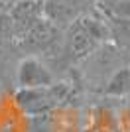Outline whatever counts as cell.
Segmentation results:
<instances>
[{"mask_svg":"<svg viewBox=\"0 0 130 132\" xmlns=\"http://www.w3.org/2000/svg\"><path fill=\"white\" fill-rule=\"evenodd\" d=\"M108 42H112L110 24H108V18L97 8L95 12L85 14L67 30H63L61 53L53 63L63 67L79 65L81 61H85L91 53H95L101 45Z\"/></svg>","mask_w":130,"mask_h":132,"instance_id":"6da1fadb","label":"cell"},{"mask_svg":"<svg viewBox=\"0 0 130 132\" xmlns=\"http://www.w3.org/2000/svg\"><path fill=\"white\" fill-rule=\"evenodd\" d=\"M75 95V89L71 83L55 81L49 87H38V89H16L14 101L30 116H43L51 112L55 106H61L63 103L71 101Z\"/></svg>","mask_w":130,"mask_h":132,"instance_id":"7a4b0ae2","label":"cell"},{"mask_svg":"<svg viewBox=\"0 0 130 132\" xmlns=\"http://www.w3.org/2000/svg\"><path fill=\"white\" fill-rule=\"evenodd\" d=\"M61 45H63V30H59L45 16L39 18L18 42V47L22 53L42 57L47 63L59 57Z\"/></svg>","mask_w":130,"mask_h":132,"instance_id":"3957f363","label":"cell"},{"mask_svg":"<svg viewBox=\"0 0 130 132\" xmlns=\"http://www.w3.org/2000/svg\"><path fill=\"white\" fill-rule=\"evenodd\" d=\"M79 65H83V81L95 87V91H101L104 83L110 79V75L122 65H126V51L114 42H108L101 45L95 53H91L85 61H81Z\"/></svg>","mask_w":130,"mask_h":132,"instance_id":"277c9868","label":"cell"},{"mask_svg":"<svg viewBox=\"0 0 130 132\" xmlns=\"http://www.w3.org/2000/svg\"><path fill=\"white\" fill-rule=\"evenodd\" d=\"M42 4L43 16L59 30H67L79 18L97 10V4L93 0H43Z\"/></svg>","mask_w":130,"mask_h":132,"instance_id":"5b68a950","label":"cell"},{"mask_svg":"<svg viewBox=\"0 0 130 132\" xmlns=\"http://www.w3.org/2000/svg\"><path fill=\"white\" fill-rule=\"evenodd\" d=\"M57 81L49 63L36 55H24L16 67V89L49 87Z\"/></svg>","mask_w":130,"mask_h":132,"instance_id":"8992f818","label":"cell"},{"mask_svg":"<svg viewBox=\"0 0 130 132\" xmlns=\"http://www.w3.org/2000/svg\"><path fill=\"white\" fill-rule=\"evenodd\" d=\"M14 28H16V44L20 38L38 22L39 18H43V4L39 0H20L10 12Z\"/></svg>","mask_w":130,"mask_h":132,"instance_id":"52a82bcc","label":"cell"},{"mask_svg":"<svg viewBox=\"0 0 130 132\" xmlns=\"http://www.w3.org/2000/svg\"><path fill=\"white\" fill-rule=\"evenodd\" d=\"M16 53H22L18 44H4L0 42V85L4 89L16 87V67L20 63Z\"/></svg>","mask_w":130,"mask_h":132,"instance_id":"ba28073f","label":"cell"},{"mask_svg":"<svg viewBox=\"0 0 130 132\" xmlns=\"http://www.w3.org/2000/svg\"><path fill=\"white\" fill-rule=\"evenodd\" d=\"M99 93L112 99H130V67L122 65L116 69Z\"/></svg>","mask_w":130,"mask_h":132,"instance_id":"9c48e42d","label":"cell"},{"mask_svg":"<svg viewBox=\"0 0 130 132\" xmlns=\"http://www.w3.org/2000/svg\"><path fill=\"white\" fill-rule=\"evenodd\" d=\"M108 24L112 32V42L124 51H130V18H108Z\"/></svg>","mask_w":130,"mask_h":132,"instance_id":"30bf717a","label":"cell"},{"mask_svg":"<svg viewBox=\"0 0 130 132\" xmlns=\"http://www.w3.org/2000/svg\"><path fill=\"white\" fill-rule=\"evenodd\" d=\"M0 42L16 44V28L10 14H0Z\"/></svg>","mask_w":130,"mask_h":132,"instance_id":"8fae6325","label":"cell"},{"mask_svg":"<svg viewBox=\"0 0 130 132\" xmlns=\"http://www.w3.org/2000/svg\"><path fill=\"white\" fill-rule=\"evenodd\" d=\"M95 4H97V8L101 12H108L110 8H114L116 4H120V2H124V0H93Z\"/></svg>","mask_w":130,"mask_h":132,"instance_id":"7c38bea8","label":"cell"},{"mask_svg":"<svg viewBox=\"0 0 130 132\" xmlns=\"http://www.w3.org/2000/svg\"><path fill=\"white\" fill-rule=\"evenodd\" d=\"M20 0H0V14H10L12 8L18 4Z\"/></svg>","mask_w":130,"mask_h":132,"instance_id":"4fadbf2b","label":"cell"},{"mask_svg":"<svg viewBox=\"0 0 130 132\" xmlns=\"http://www.w3.org/2000/svg\"><path fill=\"white\" fill-rule=\"evenodd\" d=\"M126 65L130 67V51H126Z\"/></svg>","mask_w":130,"mask_h":132,"instance_id":"5bb4252c","label":"cell"},{"mask_svg":"<svg viewBox=\"0 0 130 132\" xmlns=\"http://www.w3.org/2000/svg\"><path fill=\"white\" fill-rule=\"evenodd\" d=\"M2 89H4V87H2V85H0V93H2Z\"/></svg>","mask_w":130,"mask_h":132,"instance_id":"9a60e30c","label":"cell"},{"mask_svg":"<svg viewBox=\"0 0 130 132\" xmlns=\"http://www.w3.org/2000/svg\"><path fill=\"white\" fill-rule=\"evenodd\" d=\"M39 2H43V0H39Z\"/></svg>","mask_w":130,"mask_h":132,"instance_id":"2e32d148","label":"cell"}]
</instances>
